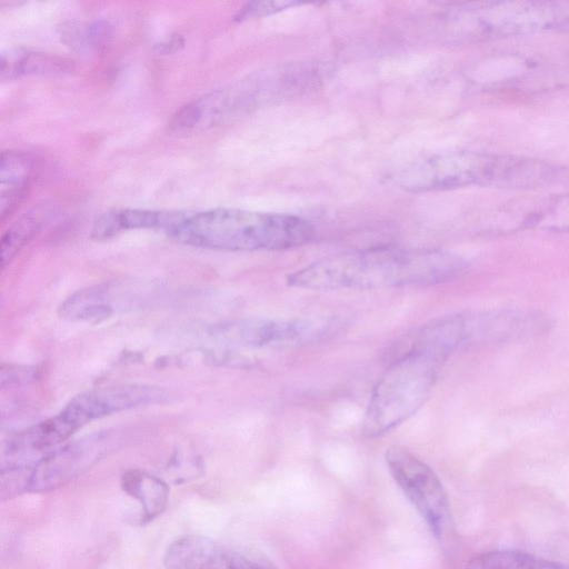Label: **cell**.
Listing matches in <instances>:
<instances>
[{"instance_id": "cell-1", "label": "cell", "mask_w": 569, "mask_h": 569, "mask_svg": "<svg viewBox=\"0 0 569 569\" xmlns=\"http://www.w3.org/2000/svg\"><path fill=\"white\" fill-rule=\"evenodd\" d=\"M465 261L438 249L375 247L335 253L287 276L290 287L305 290H370L426 287L449 281Z\"/></svg>"}, {"instance_id": "cell-2", "label": "cell", "mask_w": 569, "mask_h": 569, "mask_svg": "<svg viewBox=\"0 0 569 569\" xmlns=\"http://www.w3.org/2000/svg\"><path fill=\"white\" fill-rule=\"evenodd\" d=\"M166 232L183 244L224 251L287 250L315 236L312 224L298 216L233 208L180 211Z\"/></svg>"}, {"instance_id": "cell-3", "label": "cell", "mask_w": 569, "mask_h": 569, "mask_svg": "<svg viewBox=\"0 0 569 569\" xmlns=\"http://www.w3.org/2000/svg\"><path fill=\"white\" fill-rule=\"evenodd\" d=\"M563 169L543 160L480 151H450L419 160L398 176L411 192L451 190L469 186L532 188L559 180Z\"/></svg>"}, {"instance_id": "cell-4", "label": "cell", "mask_w": 569, "mask_h": 569, "mask_svg": "<svg viewBox=\"0 0 569 569\" xmlns=\"http://www.w3.org/2000/svg\"><path fill=\"white\" fill-rule=\"evenodd\" d=\"M446 359L435 351L408 346L375 385L362 432L378 437L412 416L427 400Z\"/></svg>"}, {"instance_id": "cell-5", "label": "cell", "mask_w": 569, "mask_h": 569, "mask_svg": "<svg viewBox=\"0 0 569 569\" xmlns=\"http://www.w3.org/2000/svg\"><path fill=\"white\" fill-rule=\"evenodd\" d=\"M283 73L257 74L199 97L177 110L169 121V129L174 133L200 131L247 112L260 102L276 98L278 90L286 92L277 88Z\"/></svg>"}, {"instance_id": "cell-6", "label": "cell", "mask_w": 569, "mask_h": 569, "mask_svg": "<svg viewBox=\"0 0 569 569\" xmlns=\"http://www.w3.org/2000/svg\"><path fill=\"white\" fill-rule=\"evenodd\" d=\"M169 391L160 386L123 383L100 387L74 396L48 425L61 442L87 423L129 409L162 403Z\"/></svg>"}, {"instance_id": "cell-7", "label": "cell", "mask_w": 569, "mask_h": 569, "mask_svg": "<svg viewBox=\"0 0 569 569\" xmlns=\"http://www.w3.org/2000/svg\"><path fill=\"white\" fill-rule=\"evenodd\" d=\"M385 459L395 482L432 532L441 537L449 525L450 508L438 476L420 458L400 446L389 447Z\"/></svg>"}, {"instance_id": "cell-8", "label": "cell", "mask_w": 569, "mask_h": 569, "mask_svg": "<svg viewBox=\"0 0 569 569\" xmlns=\"http://www.w3.org/2000/svg\"><path fill=\"white\" fill-rule=\"evenodd\" d=\"M119 442L113 431H100L57 447L27 472L26 491L57 489L90 469Z\"/></svg>"}, {"instance_id": "cell-9", "label": "cell", "mask_w": 569, "mask_h": 569, "mask_svg": "<svg viewBox=\"0 0 569 569\" xmlns=\"http://www.w3.org/2000/svg\"><path fill=\"white\" fill-rule=\"evenodd\" d=\"M481 33L508 36L549 29L569 22V2H502L475 9Z\"/></svg>"}, {"instance_id": "cell-10", "label": "cell", "mask_w": 569, "mask_h": 569, "mask_svg": "<svg viewBox=\"0 0 569 569\" xmlns=\"http://www.w3.org/2000/svg\"><path fill=\"white\" fill-rule=\"evenodd\" d=\"M140 287L109 282L80 289L69 296L59 307L62 318L71 321L100 322L111 317L118 309L136 300Z\"/></svg>"}, {"instance_id": "cell-11", "label": "cell", "mask_w": 569, "mask_h": 569, "mask_svg": "<svg viewBox=\"0 0 569 569\" xmlns=\"http://www.w3.org/2000/svg\"><path fill=\"white\" fill-rule=\"evenodd\" d=\"M230 553L216 541L188 535L173 541L164 552L166 569H230Z\"/></svg>"}, {"instance_id": "cell-12", "label": "cell", "mask_w": 569, "mask_h": 569, "mask_svg": "<svg viewBox=\"0 0 569 569\" xmlns=\"http://www.w3.org/2000/svg\"><path fill=\"white\" fill-rule=\"evenodd\" d=\"M36 160L24 151L6 150L0 159V217L3 222L27 196Z\"/></svg>"}, {"instance_id": "cell-13", "label": "cell", "mask_w": 569, "mask_h": 569, "mask_svg": "<svg viewBox=\"0 0 569 569\" xmlns=\"http://www.w3.org/2000/svg\"><path fill=\"white\" fill-rule=\"evenodd\" d=\"M179 211H160L142 209L110 210L94 221L91 236L97 240H106L131 229H163L174 222Z\"/></svg>"}, {"instance_id": "cell-14", "label": "cell", "mask_w": 569, "mask_h": 569, "mask_svg": "<svg viewBox=\"0 0 569 569\" xmlns=\"http://www.w3.org/2000/svg\"><path fill=\"white\" fill-rule=\"evenodd\" d=\"M121 488L140 503L142 523L159 517L168 505V485L147 471L127 470L121 477Z\"/></svg>"}, {"instance_id": "cell-15", "label": "cell", "mask_w": 569, "mask_h": 569, "mask_svg": "<svg viewBox=\"0 0 569 569\" xmlns=\"http://www.w3.org/2000/svg\"><path fill=\"white\" fill-rule=\"evenodd\" d=\"M72 68L69 60L44 52L10 49L1 54L0 77L12 80L26 76L60 74Z\"/></svg>"}, {"instance_id": "cell-16", "label": "cell", "mask_w": 569, "mask_h": 569, "mask_svg": "<svg viewBox=\"0 0 569 569\" xmlns=\"http://www.w3.org/2000/svg\"><path fill=\"white\" fill-rule=\"evenodd\" d=\"M53 210L38 206L23 213L1 238V268L9 263L17 252L49 221Z\"/></svg>"}, {"instance_id": "cell-17", "label": "cell", "mask_w": 569, "mask_h": 569, "mask_svg": "<svg viewBox=\"0 0 569 569\" xmlns=\"http://www.w3.org/2000/svg\"><path fill=\"white\" fill-rule=\"evenodd\" d=\"M466 569H569V563L543 559L519 550H493L471 559Z\"/></svg>"}, {"instance_id": "cell-18", "label": "cell", "mask_w": 569, "mask_h": 569, "mask_svg": "<svg viewBox=\"0 0 569 569\" xmlns=\"http://www.w3.org/2000/svg\"><path fill=\"white\" fill-rule=\"evenodd\" d=\"M528 222L550 228H569V194L542 200L529 213Z\"/></svg>"}, {"instance_id": "cell-19", "label": "cell", "mask_w": 569, "mask_h": 569, "mask_svg": "<svg viewBox=\"0 0 569 569\" xmlns=\"http://www.w3.org/2000/svg\"><path fill=\"white\" fill-rule=\"evenodd\" d=\"M38 377V369L29 366L3 365L1 367V387L13 388L28 385Z\"/></svg>"}, {"instance_id": "cell-20", "label": "cell", "mask_w": 569, "mask_h": 569, "mask_svg": "<svg viewBox=\"0 0 569 569\" xmlns=\"http://www.w3.org/2000/svg\"><path fill=\"white\" fill-rule=\"evenodd\" d=\"M291 2H251L238 14V19L257 17L291 7Z\"/></svg>"}, {"instance_id": "cell-21", "label": "cell", "mask_w": 569, "mask_h": 569, "mask_svg": "<svg viewBox=\"0 0 569 569\" xmlns=\"http://www.w3.org/2000/svg\"><path fill=\"white\" fill-rule=\"evenodd\" d=\"M229 567L230 569H271L239 553H230Z\"/></svg>"}, {"instance_id": "cell-22", "label": "cell", "mask_w": 569, "mask_h": 569, "mask_svg": "<svg viewBox=\"0 0 569 569\" xmlns=\"http://www.w3.org/2000/svg\"><path fill=\"white\" fill-rule=\"evenodd\" d=\"M182 44L183 40L178 36L163 40L162 42L157 44V48L159 52L169 53L179 49V47H181Z\"/></svg>"}]
</instances>
